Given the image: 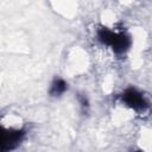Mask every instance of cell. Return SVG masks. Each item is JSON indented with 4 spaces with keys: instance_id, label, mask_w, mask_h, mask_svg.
<instances>
[{
    "instance_id": "3",
    "label": "cell",
    "mask_w": 152,
    "mask_h": 152,
    "mask_svg": "<svg viewBox=\"0 0 152 152\" xmlns=\"http://www.w3.org/2000/svg\"><path fill=\"white\" fill-rule=\"evenodd\" d=\"M25 137L24 129H7L2 133V142H1V151H11L15 148Z\"/></svg>"
},
{
    "instance_id": "5",
    "label": "cell",
    "mask_w": 152,
    "mask_h": 152,
    "mask_svg": "<svg viewBox=\"0 0 152 152\" xmlns=\"http://www.w3.org/2000/svg\"><path fill=\"white\" fill-rule=\"evenodd\" d=\"M77 99H78V102H80V104H81L82 112H83V113H87L88 109H89V102H88V99H87L84 95H82V94H80V95L77 96Z\"/></svg>"
},
{
    "instance_id": "2",
    "label": "cell",
    "mask_w": 152,
    "mask_h": 152,
    "mask_svg": "<svg viewBox=\"0 0 152 152\" xmlns=\"http://www.w3.org/2000/svg\"><path fill=\"white\" fill-rule=\"evenodd\" d=\"M120 100L124 104H126L128 108L135 110V112H145L150 108V103L147 99L142 95L141 91H139L137 88L129 87L122 91L120 95Z\"/></svg>"
},
{
    "instance_id": "4",
    "label": "cell",
    "mask_w": 152,
    "mask_h": 152,
    "mask_svg": "<svg viewBox=\"0 0 152 152\" xmlns=\"http://www.w3.org/2000/svg\"><path fill=\"white\" fill-rule=\"evenodd\" d=\"M66 89H68V84L63 78H55L51 83L49 93L51 96L57 97V96H61L62 94H64L66 91Z\"/></svg>"
},
{
    "instance_id": "1",
    "label": "cell",
    "mask_w": 152,
    "mask_h": 152,
    "mask_svg": "<svg viewBox=\"0 0 152 152\" xmlns=\"http://www.w3.org/2000/svg\"><path fill=\"white\" fill-rule=\"evenodd\" d=\"M97 40L109 46L115 53H125L131 46V37L125 32H115L108 27H100L97 30Z\"/></svg>"
}]
</instances>
